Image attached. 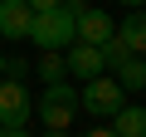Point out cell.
<instances>
[{
    "instance_id": "obj_1",
    "label": "cell",
    "mask_w": 146,
    "mask_h": 137,
    "mask_svg": "<svg viewBox=\"0 0 146 137\" xmlns=\"http://www.w3.org/2000/svg\"><path fill=\"white\" fill-rule=\"evenodd\" d=\"M34 113H39L44 132H68L73 118L83 113V108H78V88H68V83H44V98L34 103Z\"/></svg>"
},
{
    "instance_id": "obj_2",
    "label": "cell",
    "mask_w": 146,
    "mask_h": 137,
    "mask_svg": "<svg viewBox=\"0 0 146 137\" xmlns=\"http://www.w3.org/2000/svg\"><path fill=\"white\" fill-rule=\"evenodd\" d=\"M29 39L39 44V54H49V49H68L73 39H78V30H73V5L63 0L58 10H44V15H34V25H29Z\"/></svg>"
},
{
    "instance_id": "obj_3",
    "label": "cell",
    "mask_w": 146,
    "mask_h": 137,
    "mask_svg": "<svg viewBox=\"0 0 146 137\" xmlns=\"http://www.w3.org/2000/svg\"><path fill=\"white\" fill-rule=\"evenodd\" d=\"M78 108H83L88 118H117V113L127 108V88H122L117 79H88V83L78 88Z\"/></svg>"
},
{
    "instance_id": "obj_4",
    "label": "cell",
    "mask_w": 146,
    "mask_h": 137,
    "mask_svg": "<svg viewBox=\"0 0 146 137\" xmlns=\"http://www.w3.org/2000/svg\"><path fill=\"white\" fill-rule=\"evenodd\" d=\"M73 5V0H68ZM73 30H78V44H107L112 34H117V20L107 15V10H98V5H73Z\"/></svg>"
},
{
    "instance_id": "obj_5",
    "label": "cell",
    "mask_w": 146,
    "mask_h": 137,
    "mask_svg": "<svg viewBox=\"0 0 146 137\" xmlns=\"http://www.w3.org/2000/svg\"><path fill=\"white\" fill-rule=\"evenodd\" d=\"M29 113H34V103H29L25 83L0 79V127H25V122H29Z\"/></svg>"
},
{
    "instance_id": "obj_6",
    "label": "cell",
    "mask_w": 146,
    "mask_h": 137,
    "mask_svg": "<svg viewBox=\"0 0 146 137\" xmlns=\"http://www.w3.org/2000/svg\"><path fill=\"white\" fill-rule=\"evenodd\" d=\"M63 64H68V74L78 79V83L102 79V68H107V64H102V49H98V44H78V39L63 49Z\"/></svg>"
},
{
    "instance_id": "obj_7",
    "label": "cell",
    "mask_w": 146,
    "mask_h": 137,
    "mask_svg": "<svg viewBox=\"0 0 146 137\" xmlns=\"http://www.w3.org/2000/svg\"><path fill=\"white\" fill-rule=\"evenodd\" d=\"M29 25H34V10L29 0H0V39H29Z\"/></svg>"
},
{
    "instance_id": "obj_8",
    "label": "cell",
    "mask_w": 146,
    "mask_h": 137,
    "mask_svg": "<svg viewBox=\"0 0 146 137\" xmlns=\"http://www.w3.org/2000/svg\"><path fill=\"white\" fill-rule=\"evenodd\" d=\"M117 39H122L131 54H146V15H141V10H131V15L117 25Z\"/></svg>"
},
{
    "instance_id": "obj_9",
    "label": "cell",
    "mask_w": 146,
    "mask_h": 137,
    "mask_svg": "<svg viewBox=\"0 0 146 137\" xmlns=\"http://www.w3.org/2000/svg\"><path fill=\"white\" fill-rule=\"evenodd\" d=\"M112 132H117V137H146V108H131V103H127V108L112 118Z\"/></svg>"
},
{
    "instance_id": "obj_10",
    "label": "cell",
    "mask_w": 146,
    "mask_h": 137,
    "mask_svg": "<svg viewBox=\"0 0 146 137\" xmlns=\"http://www.w3.org/2000/svg\"><path fill=\"white\" fill-rule=\"evenodd\" d=\"M117 83L131 93V88H146V64H141V54H127L122 64H117Z\"/></svg>"
},
{
    "instance_id": "obj_11",
    "label": "cell",
    "mask_w": 146,
    "mask_h": 137,
    "mask_svg": "<svg viewBox=\"0 0 146 137\" xmlns=\"http://www.w3.org/2000/svg\"><path fill=\"white\" fill-rule=\"evenodd\" d=\"M34 68H39V79H44V83H63V79H68V64H63V54H58V49L39 54V64H34Z\"/></svg>"
},
{
    "instance_id": "obj_12",
    "label": "cell",
    "mask_w": 146,
    "mask_h": 137,
    "mask_svg": "<svg viewBox=\"0 0 146 137\" xmlns=\"http://www.w3.org/2000/svg\"><path fill=\"white\" fill-rule=\"evenodd\" d=\"M58 5H63V0H29V10H34V15H44V10H58Z\"/></svg>"
},
{
    "instance_id": "obj_13",
    "label": "cell",
    "mask_w": 146,
    "mask_h": 137,
    "mask_svg": "<svg viewBox=\"0 0 146 137\" xmlns=\"http://www.w3.org/2000/svg\"><path fill=\"white\" fill-rule=\"evenodd\" d=\"M0 137H29L25 127H0Z\"/></svg>"
},
{
    "instance_id": "obj_14",
    "label": "cell",
    "mask_w": 146,
    "mask_h": 137,
    "mask_svg": "<svg viewBox=\"0 0 146 137\" xmlns=\"http://www.w3.org/2000/svg\"><path fill=\"white\" fill-rule=\"evenodd\" d=\"M88 137H117V132H112V127H93Z\"/></svg>"
},
{
    "instance_id": "obj_15",
    "label": "cell",
    "mask_w": 146,
    "mask_h": 137,
    "mask_svg": "<svg viewBox=\"0 0 146 137\" xmlns=\"http://www.w3.org/2000/svg\"><path fill=\"white\" fill-rule=\"evenodd\" d=\"M122 5H127V10H141V5H146V0H122Z\"/></svg>"
},
{
    "instance_id": "obj_16",
    "label": "cell",
    "mask_w": 146,
    "mask_h": 137,
    "mask_svg": "<svg viewBox=\"0 0 146 137\" xmlns=\"http://www.w3.org/2000/svg\"><path fill=\"white\" fill-rule=\"evenodd\" d=\"M44 137H73V132H44Z\"/></svg>"
},
{
    "instance_id": "obj_17",
    "label": "cell",
    "mask_w": 146,
    "mask_h": 137,
    "mask_svg": "<svg viewBox=\"0 0 146 137\" xmlns=\"http://www.w3.org/2000/svg\"><path fill=\"white\" fill-rule=\"evenodd\" d=\"M73 5H98V0H73Z\"/></svg>"
},
{
    "instance_id": "obj_18",
    "label": "cell",
    "mask_w": 146,
    "mask_h": 137,
    "mask_svg": "<svg viewBox=\"0 0 146 137\" xmlns=\"http://www.w3.org/2000/svg\"><path fill=\"white\" fill-rule=\"evenodd\" d=\"M0 79H5V54H0Z\"/></svg>"
}]
</instances>
